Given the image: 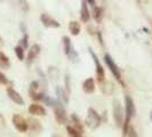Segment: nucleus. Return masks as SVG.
Returning a JSON list of instances; mask_svg holds the SVG:
<instances>
[{
	"mask_svg": "<svg viewBox=\"0 0 152 137\" xmlns=\"http://www.w3.org/2000/svg\"><path fill=\"white\" fill-rule=\"evenodd\" d=\"M40 54V46L39 45H33L29 50L28 54V63L30 64L33 60H36V57Z\"/></svg>",
	"mask_w": 152,
	"mask_h": 137,
	"instance_id": "obj_13",
	"label": "nucleus"
},
{
	"mask_svg": "<svg viewBox=\"0 0 152 137\" xmlns=\"http://www.w3.org/2000/svg\"><path fill=\"white\" fill-rule=\"evenodd\" d=\"M40 21L47 28H58L60 26V23L56 20L52 18L48 14H41L40 15Z\"/></svg>",
	"mask_w": 152,
	"mask_h": 137,
	"instance_id": "obj_9",
	"label": "nucleus"
},
{
	"mask_svg": "<svg viewBox=\"0 0 152 137\" xmlns=\"http://www.w3.org/2000/svg\"><path fill=\"white\" fill-rule=\"evenodd\" d=\"M86 1H88V4L91 5H95V0H86Z\"/></svg>",
	"mask_w": 152,
	"mask_h": 137,
	"instance_id": "obj_28",
	"label": "nucleus"
},
{
	"mask_svg": "<svg viewBox=\"0 0 152 137\" xmlns=\"http://www.w3.org/2000/svg\"><path fill=\"white\" fill-rule=\"evenodd\" d=\"M63 44H64V50H65V54L68 55L69 57H71V55L73 53V49H72V46H71V42H70V39L68 37H64L63 38Z\"/></svg>",
	"mask_w": 152,
	"mask_h": 137,
	"instance_id": "obj_15",
	"label": "nucleus"
},
{
	"mask_svg": "<svg viewBox=\"0 0 152 137\" xmlns=\"http://www.w3.org/2000/svg\"><path fill=\"white\" fill-rule=\"evenodd\" d=\"M15 54L20 61H23V60H24V48H23V47L17 46L15 48Z\"/></svg>",
	"mask_w": 152,
	"mask_h": 137,
	"instance_id": "obj_19",
	"label": "nucleus"
},
{
	"mask_svg": "<svg viewBox=\"0 0 152 137\" xmlns=\"http://www.w3.org/2000/svg\"><path fill=\"white\" fill-rule=\"evenodd\" d=\"M66 131H68L70 137H83L81 136V131H79L72 126H66Z\"/></svg>",
	"mask_w": 152,
	"mask_h": 137,
	"instance_id": "obj_16",
	"label": "nucleus"
},
{
	"mask_svg": "<svg viewBox=\"0 0 152 137\" xmlns=\"http://www.w3.org/2000/svg\"><path fill=\"white\" fill-rule=\"evenodd\" d=\"M4 128H6V119L2 114L0 113V130L4 129Z\"/></svg>",
	"mask_w": 152,
	"mask_h": 137,
	"instance_id": "obj_24",
	"label": "nucleus"
},
{
	"mask_svg": "<svg viewBox=\"0 0 152 137\" xmlns=\"http://www.w3.org/2000/svg\"><path fill=\"white\" fill-rule=\"evenodd\" d=\"M7 84H8V79L2 72H0V85H7Z\"/></svg>",
	"mask_w": 152,
	"mask_h": 137,
	"instance_id": "obj_25",
	"label": "nucleus"
},
{
	"mask_svg": "<svg viewBox=\"0 0 152 137\" xmlns=\"http://www.w3.org/2000/svg\"><path fill=\"white\" fill-rule=\"evenodd\" d=\"M113 119L117 126L121 127L122 122H124V110L119 101H114L113 102Z\"/></svg>",
	"mask_w": 152,
	"mask_h": 137,
	"instance_id": "obj_4",
	"label": "nucleus"
},
{
	"mask_svg": "<svg viewBox=\"0 0 152 137\" xmlns=\"http://www.w3.org/2000/svg\"><path fill=\"white\" fill-rule=\"evenodd\" d=\"M127 135H128V137H138L137 136L136 130L134 129V128H132V127L129 128V131H128V134H127Z\"/></svg>",
	"mask_w": 152,
	"mask_h": 137,
	"instance_id": "obj_26",
	"label": "nucleus"
},
{
	"mask_svg": "<svg viewBox=\"0 0 152 137\" xmlns=\"http://www.w3.org/2000/svg\"><path fill=\"white\" fill-rule=\"evenodd\" d=\"M28 110H29V113L33 114V115H42V117H45L46 113H47L45 107L38 104V103H32Z\"/></svg>",
	"mask_w": 152,
	"mask_h": 137,
	"instance_id": "obj_10",
	"label": "nucleus"
},
{
	"mask_svg": "<svg viewBox=\"0 0 152 137\" xmlns=\"http://www.w3.org/2000/svg\"><path fill=\"white\" fill-rule=\"evenodd\" d=\"M12 120H13L14 127H15L20 133H25L26 130L29 129V123H28V121L23 118L22 115H20V114H14Z\"/></svg>",
	"mask_w": 152,
	"mask_h": 137,
	"instance_id": "obj_5",
	"label": "nucleus"
},
{
	"mask_svg": "<svg viewBox=\"0 0 152 137\" xmlns=\"http://www.w3.org/2000/svg\"><path fill=\"white\" fill-rule=\"evenodd\" d=\"M129 128H130V118L125 117V120L122 122V134H124V136L128 134Z\"/></svg>",
	"mask_w": 152,
	"mask_h": 137,
	"instance_id": "obj_18",
	"label": "nucleus"
},
{
	"mask_svg": "<svg viewBox=\"0 0 152 137\" xmlns=\"http://www.w3.org/2000/svg\"><path fill=\"white\" fill-rule=\"evenodd\" d=\"M102 8H99V7H95L94 8V17H95V20L97 21V22H99L101 21V18H102Z\"/></svg>",
	"mask_w": 152,
	"mask_h": 137,
	"instance_id": "obj_22",
	"label": "nucleus"
},
{
	"mask_svg": "<svg viewBox=\"0 0 152 137\" xmlns=\"http://www.w3.org/2000/svg\"><path fill=\"white\" fill-rule=\"evenodd\" d=\"M80 17H81V21L84 23H87L91 18V14H89V10L87 7V1L84 0L81 2V10H80Z\"/></svg>",
	"mask_w": 152,
	"mask_h": 137,
	"instance_id": "obj_12",
	"label": "nucleus"
},
{
	"mask_svg": "<svg viewBox=\"0 0 152 137\" xmlns=\"http://www.w3.org/2000/svg\"><path fill=\"white\" fill-rule=\"evenodd\" d=\"M71 119H72V120H73V122L76 123V127H75V128H76V129H78L79 131H81V133H83V125H81L80 120L77 118L76 114H72V115H71Z\"/></svg>",
	"mask_w": 152,
	"mask_h": 137,
	"instance_id": "obj_20",
	"label": "nucleus"
},
{
	"mask_svg": "<svg viewBox=\"0 0 152 137\" xmlns=\"http://www.w3.org/2000/svg\"><path fill=\"white\" fill-rule=\"evenodd\" d=\"M39 88V82L38 81H32L30 85V93H37Z\"/></svg>",
	"mask_w": 152,
	"mask_h": 137,
	"instance_id": "obj_23",
	"label": "nucleus"
},
{
	"mask_svg": "<svg viewBox=\"0 0 152 137\" xmlns=\"http://www.w3.org/2000/svg\"><path fill=\"white\" fill-rule=\"evenodd\" d=\"M151 120H152V112H151Z\"/></svg>",
	"mask_w": 152,
	"mask_h": 137,
	"instance_id": "obj_29",
	"label": "nucleus"
},
{
	"mask_svg": "<svg viewBox=\"0 0 152 137\" xmlns=\"http://www.w3.org/2000/svg\"><path fill=\"white\" fill-rule=\"evenodd\" d=\"M125 113L127 118H130L133 115H135V105H134V101L130 98L129 96L125 97Z\"/></svg>",
	"mask_w": 152,
	"mask_h": 137,
	"instance_id": "obj_8",
	"label": "nucleus"
},
{
	"mask_svg": "<svg viewBox=\"0 0 152 137\" xmlns=\"http://www.w3.org/2000/svg\"><path fill=\"white\" fill-rule=\"evenodd\" d=\"M0 39H1V38H0Z\"/></svg>",
	"mask_w": 152,
	"mask_h": 137,
	"instance_id": "obj_30",
	"label": "nucleus"
},
{
	"mask_svg": "<svg viewBox=\"0 0 152 137\" xmlns=\"http://www.w3.org/2000/svg\"><path fill=\"white\" fill-rule=\"evenodd\" d=\"M22 44H23V48H26V47H28V34H24Z\"/></svg>",
	"mask_w": 152,
	"mask_h": 137,
	"instance_id": "obj_27",
	"label": "nucleus"
},
{
	"mask_svg": "<svg viewBox=\"0 0 152 137\" xmlns=\"http://www.w3.org/2000/svg\"><path fill=\"white\" fill-rule=\"evenodd\" d=\"M31 129L33 130V131H40L41 130V125H40V122L38 120H31Z\"/></svg>",
	"mask_w": 152,
	"mask_h": 137,
	"instance_id": "obj_21",
	"label": "nucleus"
},
{
	"mask_svg": "<svg viewBox=\"0 0 152 137\" xmlns=\"http://www.w3.org/2000/svg\"><path fill=\"white\" fill-rule=\"evenodd\" d=\"M54 115H55V120L57 121V123L60 125H65L68 122V114L65 109L60 105V104H56L54 105Z\"/></svg>",
	"mask_w": 152,
	"mask_h": 137,
	"instance_id": "obj_3",
	"label": "nucleus"
},
{
	"mask_svg": "<svg viewBox=\"0 0 152 137\" xmlns=\"http://www.w3.org/2000/svg\"><path fill=\"white\" fill-rule=\"evenodd\" d=\"M104 61H105V63H107V68H110V71H111V73L113 74V77L120 82V84L122 85V86H125V84L122 82L121 80V74H120V71H119V68H118V66L115 65V63L113 62V60L111 58V56L110 55H105L104 56Z\"/></svg>",
	"mask_w": 152,
	"mask_h": 137,
	"instance_id": "obj_2",
	"label": "nucleus"
},
{
	"mask_svg": "<svg viewBox=\"0 0 152 137\" xmlns=\"http://www.w3.org/2000/svg\"><path fill=\"white\" fill-rule=\"evenodd\" d=\"M69 30H70V32L73 36H78L80 33V25H79V23L76 22V21H71V22L69 23Z\"/></svg>",
	"mask_w": 152,
	"mask_h": 137,
	"instance_id": "obj_14",
	"label": "nucleus"
},
{
	"mask_svg": "<svg viewBox=\"0 0 152 137\" xmlns=\"http://www.w3.org/2000/svg\"><path fill=\"white\" fill-rule=\"evenodd\" d=\"M95 81H94V79L93 78H88V79H86L84 81V84H83V89L86 94H93L94 91H95Z\"/></svg>",
	"mask_w": 152,
	"mask_h": 137,
	"instance_id": "obj_11",
	"label": "nucleus"
},
{
	"mask_svg": "<svg viewBox=\"0 0 152 137\" xmlns=\"http://www.w3.org/2000/svg\"><path fill=\"white\" fill-rule=\"evenodd\" d=\"M7 95H8V97L12 99L15 104H18V105H23V104H24V99H23V97L21 96V94H20L18 91H16L14 88L8 87Z\"/></svg>",
	"mask_w": 152,
	"mask_h": 137,
	"instance_id": "obj_7",
	"label": "nucleus"
},
{
	"mask_svg": "<svg viewBox=\"0 0 152 137\" xmlns=\"http://www.w3.org/2000/svg\"><path fill=\"white\" fill-rule=\"evenodd\" d=\"M101 117L99 114L94 110V109H88V115H87V119H86V123L87 126L91 128V129H95L97 128L99 125H101Z\"/></svg>",
	"mask_w": 152,
	"mask_h": 137,
	"instance_id": "obj_1",
	"label": "nucleus"
},
{
	"mask_svg": "<svg viewBox=\"0 0 152 137\" xmlns=\"http://www.w3.org/2000/svg\"><path fill=\"white\" fill-rule=\"evenodd\" d=\"M10 63H9V58L2 52H0V66L4 68H9Z\"/></svg>",
	"mask_w": 152,
	"mask_h": 137,
	"instance_id": "obj_17",
	"label": "nucleus"
},
{
	"mask_svg": "<svg viewBox=\"0 0 152 137\" xmlns=\"http://www.w3.org/2000/svg\"><path fill=\"white\" fill-rule=\"evenodd\" d=\"M91 56H93V60H94V63H95V66H96V74H97V80H99V82H103L104 81V79H105V73H104V68L102 66V64L99 63V58H97V56L95 55V54L93 53L91 50Z\"/></svg>",
	"mask_w": 152,
	"mask_h": 137,
	"instance_id": "obj_6",
	"label": "nucleus"
}]
</instances>
